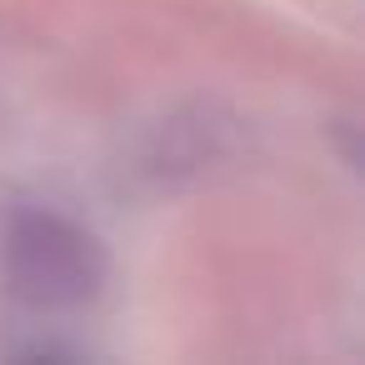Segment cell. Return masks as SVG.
I'll use <instances>...</instances> for the list:
<instances>
[{
    "instance_id": "obj_1",
    "label": "cell",
    "mask_w": 365,
    "mask_h": 365,
    "mask_svg": "<svg viewBox=\"0 0 365 365\" xmlns=\"http://www.w3.org/2000/svg\"><path fill=\"white\" fill-rule=\"evenodd\" d=\"M0 260H6L11 290L41 310L81 305L101 285V245L81 225L61 215H41V210L11 220Z\"/></svg>"
}]
</instances>
